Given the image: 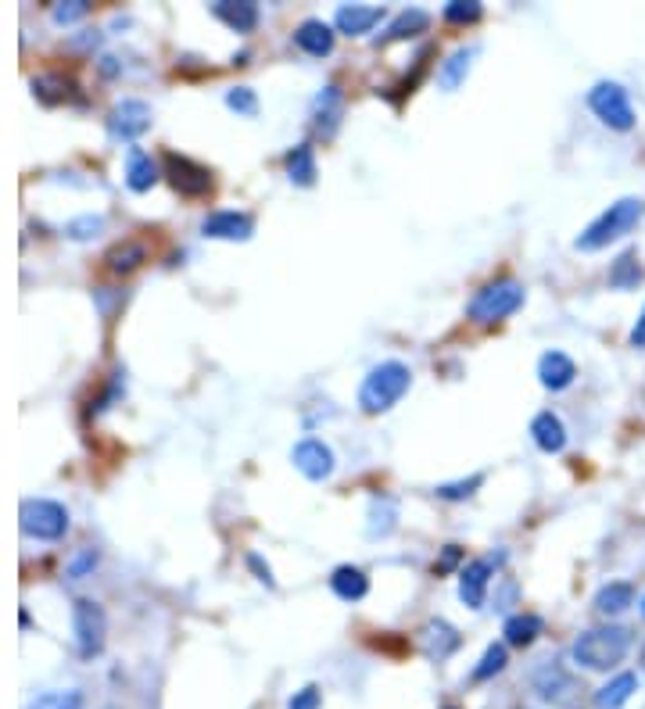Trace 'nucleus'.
<instances>
[{"label": "nucleus", "instance_id": "f257e3e1", "mask_svg": "<svg viewBox=\"0 0 645 709\" xmlns=\"http://www.w3.org/2000/svg\"><path fill=\"white\" fill-rule=\"evenodd\" d=\"M409 387H413V369L405 366V362H395V359L380 362V366H373L370 373H366V380H362L359 387L362 412L380 416V412L395 409Z\"/></svg>", "mask_w": 645, "mask_h": 709}, {"label": "nucleus", "instance_id": "f03ea898", "mask_svg": "<svg viewBox=\"0 0 645 709\" xmlns=\"http://www.w3.org/2000/svg\"><path fill=\"white\" fill-rule=\"evenodd\" d=\"M642 215H645L642 197H620V201H613V205L606 208L599 219H592V223L581 230V237L574 240V248L577 251L606 248V244H613V240L628 237V233L642 223Z\"/></svg>", "mask_w": 645, "mask_h": 709}, {"label": "nucleus", "instance_id": "7ed1b4c3", "mask_svg": "<svg viewBox=\"0 0 645 709\" xmlns=\"http://www.w3.org/2000/svg\"><path fill=\"white\" fill-rule=\"evenodd\" d=\"M570 652H574V663H581L585 670H613L631 652V631L617 624L595 627L581 634Z\"/></svg>", "mask_w": 645, "mask_h": 709}, {"label": "nucleus", "instance_id": "20e7f679", "mask_svg": "<svg viewBox=\"0 0 645 709\" xmlns=\"http://www.w3.org/2000/svg\"><path fill=\"white\" fill-rule=\"evenodd\" d=\"M524 283H516V280H491V283H484L481 291L473 294V301H470V308H466V316L473 319V323H481V326H488V323H502V319H509L513 312H520L524 308Z\"/></svg>", "mask_w": 645, "mask_h": 709}, {"label": "nucleus", "instance_id": "39448f33", "mask_svg": "<svg viewBox=\"0 0 645 709\" xmlns=\"http://www.w3.org/2000/svg\"><path fill=\"white\" fill-rule=\"evenodd\" d=\"M18 523H22V534L36 541H61L69 530V509L54 498H26L18 509Z\"/></svg>", "mask_w": 645, "mask_h": 709}, {"label": "nucleus", "instance_id": "423d86ee", "mask_svg": "<svg viewBox=\"0 0 645 709\" xmlns=\"http://www.w3.org/2000/svg\"><path fill=\"white\" fill-rule=\"evenodd\" d=\"M72 638H76V649L83 659L101 656L104 641H108V616H104L101 602H94V598L72 602Z\"/></svg>", "mask_w": 645, "mask_h": 709}, {"label": "nucleus", "instance_id": "0eeeda50", "mask_svg": "<svg viewBox=\"0 0 645 709\" xmlns=\"http://www.w3.org/2000/svg\"><path fill=\"white\" fill-rule=\"evenodd\" d=\"M162 165H165V176H169L172 190L180 197H205L212 194V169L187 154H176V151H165L162 154Z\"/></svg>", "mask_w": 645, "mask_h": 709}, {"label": "nucleus", "instance_id": "6e6552de", "mask_svg": "<svg viewBox=\"0 0 645 709\" xmlns=\"http://www.w3.org/2000/svg\"><path fill=\"white\" fill-rule=\"evenodd\" d=\"M588 108L610 129H620V133L635 129V108H631L628 90L620 83H595L592 94H588Z\"/></svg>", "mask_w": 645, "mask_h": 709}, {"label": "nucleus", "instance_id": "1a4fd4ad", "mask_svg": "<svg viewBox=\"0 0 645 709\" xmlns=\"http://www.w3.org/2000/svg\"><path fill=\"white\" fill-rule=\"evenodd\" d=\"M531 688L538 692V699L552 702V706H574V699L581 695V684L570 674L563 663L556 659H545L542 667L531 674Z\"/></svg>", "mask_w": 645, "mask_h": 709}, {"label": "nucleus", "instance_id": "9d476101", "mask_svg": "<svg viewBox=\"0 0 645 709\" xmlns=\"http://www.w3.org/2000/svg\"><path fill=\"white\" fill-rule=\"evenodd\" d=\"M502 552L499 556H481V559H470V563L459 570V598H463L470 609H481L484 598H488V584L495 577V570L502 566Z\"/></svg>", "mask_w": 645, "mask_h": 709}, {"label": "nucleus", "instance_id": "9b49d317", "mask_svg": "<svg viewBox=\"0 0 645 709\" xmlns=\"http://www.w3.org/2000/svg\"><path fill=\"white\" fill-rule=\"evenodd\" d=\"M108 129H112L115 140L133 144V140H140L147 129H151V108H147L144 101H137V97H126V101L115 104L112 115H108Z\"/></svg>", "mask_w": 645, "mask_h": 709}, {"label": "nucleus", "instance_id": "f8f14e48", "mask_svg": "<svg viewBox=\"0 0 645 709\" xmlns=\"http://www.w3.org/2000/svg\"><path fill=\"white\" fill-rule=\"evenodd\" d=\"M291 462L301 477L316 480V484L334 473V452H330V445H323L319 437H305V441H298L291 452Z\"/></svg>", "mask_w": 645, "mask_h": 709}, {"label": "nucleus", "instance_id": "ddd939ff", "mask_svg": "<svg viewBox=\"0 0 645 709\" xmlns=\"http://www.w3.org/2000/svg\"><path fill=\"white\" fill-rule=\"evenodd\" d=\"M201 233L212 240H251L255 219L248 212H212L201 223Z\"/></svg>", "mask_w": 645, "mask_h": 709}, {"label": "nucleus", "instance_id": "4468645a", "mask_svg": "<svg viewBox=\"0 0 645 709\" xmlns=\"http://www.w3.org/2000/svg\"><path fill=\"white\" fill-rule=\"evenodd\" d=\"M387 11L380 4H341L334 11V26L341 29L344 36H366L373 26H380V18Z\"/></svg>", "mask_w": 645, "mask_h": 709}, {"label": "nucleus", "instance_id": "2eb2a0df", "mask_svg": "<svg viewBox=\"0 0 645 709\" xmlns=\"http://www.w3.org/2000/svg\"><path fill=\"white\" fill-rule=\"evenodd\" d=\"M577 376V366L570 355L563 351H545L542 359H538V380H542L545 391H567L574 384Z\"/></svg>", "mask_w": 645, "mask_h": 709}, {"label": "nucleus", "instance_id": "dca6fc26", "mask_svg": "<svg viewBox=\"0 0 645 709\" xmlns=\"http://www.w3.org/2000/svg\"><path fill=\"white\" fill-rule=\"evenodd\" d=\"M158 162L151 158V154L144 151V147H129L126 151V187L133 190V194H147V190L158 183Z\"/></svg>", "mask_w": 645, "mask_h": 709}, {"label": "nucleus", "instance_id": "f3484780", "mask_svg": "<svg viewBox=\"0 0 645 709\" xmlns=\"http://www.w3.org/2000/svg\"><path fill=\"white\" fill-rule=\"evenodd\" d=\"M420 645L430 659H438L441 663V659H448L459 645H463V638H459V631L448 624V620H430V624L420 631Z\"/></svg>", "mask_w": 645, "mask_h": 709}, {"label": "nucleus", "instance_id": "a211bd4d", "mask_svg": "<svg viewBox=\"0 0 645 709\" xmlns=\"http://www.w3.org/2000/svg\"><path fill=\"white\" fill-rule=\"evenodd\" d=\"M294 43L309 58H327L334 51V29L323 22V18H305L298 29H294Z\"/></svg>", "mask_w": 645, "mask_h": 709}, {"label": "nucleus", "instance_id": "6ab92c4d", "mask_svg": "<svg viewBox=\"0 0 645 709\" xmlns=\"http://www.w3.org/2000/svg\"><path fill=\"white\" fill-rule=\"evenodd\" d=\"M212 15L230 26L233 33H251L258 26V4L255 0H215Z\"/></svg>", "mask_w": 645, "mask_h": 709}, {"label": "nucleus", "instance_id": "aec40b11", "mask_svg": "<svg viewBox=\"0 0 645 709\" xmlns=\"http://www.w3.org/2000/svg\"><path fill=\"white\" fill-rule=\"evenodd\" d=\"M531 437H534V445L549 455L567 448V427H563V419H559L556 412H538V416L531 419Z\"/></svg>", "mask_w": 645, "mask_h": 709}, {"label": "nucleus", "instance_id": "412c9836", "mask_svg": "<svg viewBox=\"0 0 645 709\" xmlns=\"http://www.w3.org/2000/svg\"><path fill=\"white\" fill-rule=\"evenodd\" d=\"M147 255H151V251H147L144 240H122V244H115V248L104 255V265H108V273L129 276L147 262Z\"/></svg>", "mask_w": 645, "mask_h": 709}, {"label": "nucleus", "instance_id": "4be33fe9", "mask_svg": "<svg viewBox=\"0 0 645 709\" xmlns=\"http://www.w3.org/2000/svg\"><path fill=\"white\" fill-rule=\"evenodd\" d=\"M33 97L40 104H65L76 97V83H72L69 76H61V72H40V76L33 79Z\"/></svg>", "mask_w": 645, "mask_h": 709}, {"label": "nucleus", "instance_id": "5701e85b", "mask_svg": "<svg viewBox=\"0 0 645 709\" xmlns=\"http://www.w3.org/2000/svg\"><path fill=\"white\" fill-rule=\"evenodd\" d=\"M341 112H344V97H341V86H323V94L316 97V129L323 137H334L337 133V122H341Z\"/></svg>", "mask_w": 645, "mask_h": 709}, {"label": "nucleus", "instance_id": "b1692460", "mask_svg": "<svg viewBox=\"0 0 645 709\" xmlns=\"http://www.w3.org/2000/svg\"><path fill=\"white\" fill-rule=\"evenodd\" d=\"M330 588L341 602H359V598L370 595V577L359 566H337L334 577H330Z\"/></svg>", "mask_w": 645, "mask_h": 709}, {"label": "nucleus", "instance_id": "393cba45", "mask_svg": "<svg viewBox=\"0 0 645 709\" xmlns=\"http://www.w3.org/2000/svg\"><path fill=\"white\" fill-rule=\"evenodd\" d=\"M542 631H545V624L538 613H516V616H509L506 627H502V634H506V641L513 645V649H527V645H534Z\"/></svg>", "mask_w": 645, "mask_h": 709}, {"label": "nucleus", "instance_id": "a878e982", "mask_svg": "<svg viewBox=\"0 0 645 709\" xmlns=\"http://www.w3.org/2000/svg\"><path fill=\"white\" fill-rule=\"evenodd\" d=\"M638 692V677L635 674H617L613 681H606L595 692V706L599 709H620V706H628V699Z\"/></svg>", "mask_w": 645, "mask_h": 709}, {"label": "nucleus", "instance_id": "bb28decb", "mask_svg": "<svg viewBox=\"0 0 645 709\" xmlns=\"http://www.w3.org/2000/svg\"><path fill=\"white\" fill-rule=\"evenodd\" d=\"M284 165H287V180H291L294 187H312V183H316V154H312L309 144H298L294 151H287Z\"/></svg>", "mask_w": 645, "mask_h": 709}, {"label": "nucleus", "instance_id": "cd10ccee", "mask_svg": "<svg viewBox=\"0 0 645 709\" xmlns=\"http://www.w3.org/2000/svg\"><path fill=\"white\" fill-rule=\"evenodd\" d=\"M635 602V588L628 581H613V584H602L599 595H595V609L602 616H617Z\"/></svg>", "mask_w": 645, "mask_h": 709}, {"label": "nucleus", "instance_id": "c85d7f7f", "mask_svg": "<svg viewBox=\"0 0 645 709\" xmlns=\"http://www.w3.org/2000/svg\"><path fill=\"white\" fill-rule=\"evenodd\" d=\"M473 47H459L456 54H448V61H441L438 69V86L445 90V94H452V90H459V83L466 79V72H470V61H473Z\"/></svg>", "mask_w": 645, "mask_h": 709}, {"label": "nucleus", "instance_id": "c756f323", "mask_svg": "<svg viewBox=\"0 0 645 709\" xmlns=\"http://www.w3.org/2000/svg\"><path fill=\"white\" fill-rule=\"evenodd\" d=\"M430 26V15L423 8H405L398 18H391V26L387 33L380 36V43H391V40H405V36H416Z\"/></svg>", "mask_w": 645, "mask_h": 709}, {"label": "nucleus", "instance_id": "7c9ffc66", "mask_svg": "<svg viewBox=\"0 0 645 709\" xmlns=\"http://www.w3.org/2000/svg\"><path fill=\"white\" fill-rule=\"evenodd\" d=\"M395 520H398V509L391 498H373L370 502V527H366V534L370 538H387L391 530H395Z\"/></svg>", "mask_w": 645, "mask_h": 709}, {"label": "nucleus", "instance_id": "2f4dec72", "mask_svg": "<svg viewBox=\"0 0 645 709\" xmlns=\"http://www.w3.org/2000/svg\"><path fill=\"white\" fill-rule=\"evenodd\" d=\"M635 251H624V255L613 262L610 269V287H617V291H631V287H638V280H642V265L635 262Z\"/></svg>", "mask_w": 645, "mask_h": 709}, {"label": "nucleus", "instance_id": "473e14b6", "mask_svg": "<svg viewBox=\"0 0 645 709\" xmlns=\"http://www.w3.org/2000/svg\"><path fill=\"white\" fill-rule=\"evenodd\" d=\"M506 663H509V656H506V645H488L484 649V656H481V663L473 667V681H491L495 674H502L506 670Z\"/></svg>", "mask_w": 645, "mask_h": 709}, {"label": "nucleus", "instance_id": "72a5a7b5", "mask_svg": "<svg viewBox=\"0 0 645 709\" xmlns=\"http://www.w3.org/2000/svg\"><path fill=\"white\" fill-rule=\"evenodd\" d=\"M26 709H83V692H43Z\"/></svg>", "mask_w": 645, "mask_h": 709}, {"label": "nucleus", "instance_id": "f704fd0d", "mask_svg": "<svg viewBox=\"0 0 645 709\" xmlns=\"http://www.w3.org/2000/svg\"><path fill=\"white\" fill-rule=\"evenodd\" d=\"M481 15L484 8L477 0H452V4H445V22H452V26H470Z\"/></svg>", "mask_w": 645, "mask_h": 709}, {"label": "nucleus", "instance_id": "c9c22d12", "mask_svg": "<svg viewBox=\"0 0 645 709\" xmlns=\"http://www.w3.org/2000/svg\"><path fill=\"white\" fill-rule=\"evenodd\" d=\"M484 484V477L481 473H473L470 480H456V484H441V487H434V495L438 498H445V502H463V498H470L477 487Z\"/></svg>", "mask_w": 645, "mask_h": 709}, {"label": "nucleus", "instance_id": "e433bc0d", "mask_svg": "<svg viewBox=\"0 0 645 709\" xmlns=\"http://www.w3.org/2000/svg\"><path fill=\"white\" fill-rule=\"evenodd\" d=\"M226 104H230L237 115H248V119L258 115V97L251 86H230V90H226Z\"/></svg>", "mask_w": 645, "mask_h": 709}, {"label": "nucleus", "instance_id": "4c0bfd02", "mask_svg": "<svg viewBox=\"0 0 645 709\" xmlns=\"http://www.w3.org/2000/svg\"><path fill=\"white\" fill-rule=\"evenodd\" d=\"M101 230H104V215H83V219H76V223L65 226V233H69L72 240H90V237H97Z\"/></svg>", "mask_w": 645, "mask_h": 709}, {"label": "nucleus", "instance_id": "58836bf2", "mask_svg": "<svg viewBox=\"0 0 645 709\" xmlns=\"http://www.w3.org/2000/svg\"><path fill=\"white\" fill-rule=\"evenodd\" d=\"M86 11H90V4H86V0H69V4H58L51 15H54V22H58V26H69V22H79Z\"/></svg>", "mask_w": 645, "mask_h": 709}, {"label": "nucleus", "instance_id": "ea45409f", "mask_svg": "<svg viewBox=\"0 0 645 709\" xmlns=\"http://www.w3.org/2000/svg\"><path fill=\"white\" fill-rule=\"evenodd\" d=\"M459 563H463V548H459V545H445L441 559L434 563V577H445V573H452Z\"/></svg>", "mask_w": 645, "mask_h": 709}, {"label": "nucleus", "instance_id": "a19ab883", "mask_svg": "<svg viewBox=\"0 0 645 709\" xmlns=\"http://www.w3.org/2000/svg\"><path fill=\"white\" fill-rule=\"evenodd\" d=\"M94 566H97V552H94V548H83V552H79V556L72 559L69 577H76V581H79V577H86V573L94 570Z\"/></svg>", "mask_w": 645, "mask_h": 709}, {"label": "nucleus", "instance_id": "79ce46f5", "mask_svg": "<svg viewBox=\"0 0 645 709\" xmlns=\"http://www.w3.org/2000/svg\"><path fill=\"white\" fill-rule=\"evenodd\" d=\"M319 702H323V695H319L316 684H309V688H301V692L294 695L287 709H319Z\"/></svg>", "mask_w": 645, "mask_h": 709}, {"label": "nucleus", "instance_id": "37998d69", "mask_svg": "<svg viewBox=\"0 0 645 709\" xmlns=\"http://www.w3.org/2000/svg\"><path fill=\"white\" fill-rule=\"evenodd\" d=\"M248 566H251V570H255V577H258V581H262V584H266V588H276L273 570H269V566L262 563V556H255V552H251V556H248Z\"/></svg>", "mask_w": 645, "mask_h": 709}, {"label": "nucleus", "instance_id": "c03bdc74", "mask_svg": "<svg viewBox=\"0 0 645 709\" xmlns=\"http://www.w3.org/2000/svg\"><path fill=\"white\" fill-rule=\"evenodd\" d=\"M631 344H635V348H645V308H642V316H638L635 330H631Z\"/></svg>", "mask_w": 645, "mask_h": 709}, {"label": "nucleus", "instance_id": "a18cd8bd", "mask_svg": "<svg viewBox=\"0 0 645 709\" xmlns=\"http://www.w3.org/2000/svg\"><path fill=\"white\" fill-rule=\"evenodd\" d=\"M642 670H645V649H642Z\"/></svg>", "mask_w": 645, "mask_h": 709}, {"label": "nucleus", "instance_id": "49530a36", "mask_svg": "<svg viewBox=\"0 0 645 709\" xmlns=\"http://www.w3.org/2000/svg\"><path fill=\"white\" fill-rule=\"evenodd\" d=\"M642 616H645V598H642Z\"/></svg>", "mask_w": 645, "mask_h": 709}]
</instances>
